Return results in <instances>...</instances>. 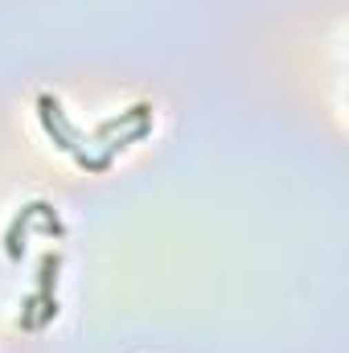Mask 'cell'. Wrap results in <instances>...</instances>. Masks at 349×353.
I'll return each mask as SVG.
<instances>
[{"mask_svg":"<svg viewBox=\"0 0 349 353\" xmlns=\"http://www.w3.org/2000/svg\"><path fill=\"white\" fill-rule=\"evenodd\" d=\"M33 214H37V201H33V205H25V210H21V218L8 226V239H4V251H8V259H21V239H25V226L33 222Z\"/></svg>","mask_w":349,"mask_h":353,"instance_id":"cell-1","label":"cell"},{"mask_svg":"<svg viewBox=\"0 0 349 353\" xmlns=\"http://www.w3.org/2000/svg\"><path fill=\"white\" fill-rule=\"evenodd\" d=\"M148 111H152L148 103H136V107H132V111H123L119 119H103V123H99V136H111L119 123H144V119H148Z\"/></svg>","mask_w":349,"mask_h":353,"instance_id":"cell-2","label":"cell"},{"mask_svg":"<svg viewBox=\"0 0 349 353\" xmlns=\"http://www.w3.org/2000/svg\"><path fill=\"white\" fill-rule=\"evenodd\" d=\"M148 132H152V123H148V119H144V123H136V128H132L128 136H119V140H111V144H107V157H115V152H123L128 144H136V140H144Z\"/></svg>","mask_w":349,"mask_h":353,"instance_id":"cell-3","label":"cell"}]
</instances>
